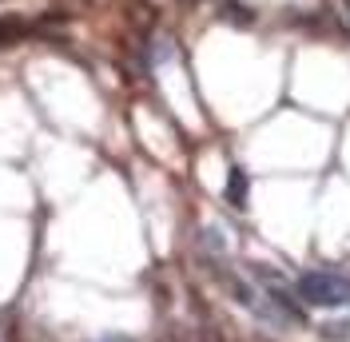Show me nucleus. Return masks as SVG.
<instances>
[{
  "instance_id": "nucleus-3",
  "label": "nucleus",
  "mask_w": 350,
  "mask_h": 342,
  "mask_svg": "<svg viewBox=\"0 0 350 342\" xmlns=\"http://www.w3.org/2000/svg\"><path fill=\"white\" fill-rule=\"evenodd\" d=\"M223 21H231V24H251V12H247L243 4H223Z\"/></svg>"
},
{
  "instance_id": "nucleus-6",
  "label": "nucleus",
  "mask_w": 350,
  "mask_h": 342,
  "mask_svg": "<svg viewBox=\"0 0 350 342\" xmlns=\"http://www.w3.org/2000/svg\"><path fill=\"white\" fill-rule=\"evenodd\" d=\"M100 342H131V339H124V334H104Z\"/></svg>"
},
{
  "instance_id": "nucleus-1",
  "label": "nucleus",
  "mask_w": 350,
  "mask_h": 342,
  "mask_svg": "<svg viewBox=\"0 0 350 342\" xmlns=\"http://www.w3.org/2000/svg\"><path fill=\"white\" fill-rule=\"evenodd\" d=\"M295 295L303 306L338 311V306H350V278L338 275V271H306L295 282Z\"/></svg>"
},
{
  "instance_id": "nucleus-5",
  "label": "nucleus",
  "mask_w": 350,
  "mask_h": 342,
  "mask_svg": "<svg viewBox=\"0 0 350 342\" xmlns=\"http://www.w3.org/2000/svg\"><path fill=\"white\" fill-rule=\"evenodd\" d=\"M203 342H239V339H235L227 326H207V330H203Z\"/></svg>"
},
{
  "instance_id": "nucleus-2",
  "label": "nucleus",
  "mask_w": 350,
  "mask_h": 342,
  "mask_svg": "<svg viewBox=\"0 0 350 342\" xmlns=\"http://www.w3.org/2000/svg\"><path fill=\"white\" fill-rule=\"evenodd\" d=\"M247 195H251V179H247V171H243V168H231V171H227L223 199H227L235 211H243V207H247Z\"/></svg>"
},
{
  "instance_id": "nucleus-7",
  "label": "nucleus",
  "mask_w": 350,
  "mask_h": 342,
  "mask_svg": "<svg viewBox=\"0 0 350 342\" xmlns=\"http://www.w3.org/2000/svg\"><path fill=\"white\" fill-rule=\"evenodd\" d=\"M342 8H347V21H350V0H342Z\"/></svg>"
},
{
  "instance_id": "nucleus-4",
  "label": "nucleus",
  "mask_w": 350,
  "mask_h": 342,
  "mask_svg": "<svg viewBox=\"0 0 350 342\" xmlns=\"http://www.w3.org/2000/svg\"><path fill=\"white\" fill-rule=\"evenodd\" d=\"M319 334H323V339H334V342H338V339H350V322H327Z\"/></svg>"
}]
</instances>
